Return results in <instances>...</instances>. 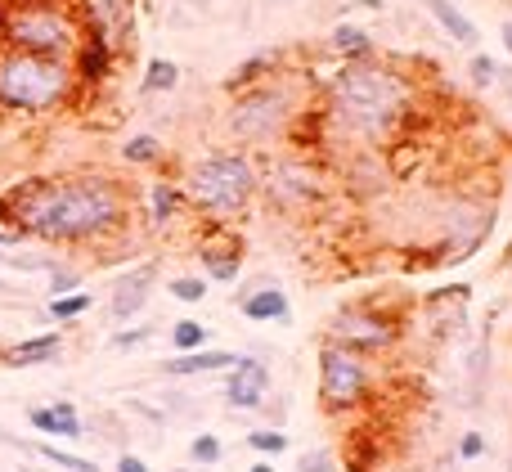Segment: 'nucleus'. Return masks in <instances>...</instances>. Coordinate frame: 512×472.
<instances>
[{
	"instance_id": "17",
	"label": "nucleus",
	"mask_w": 512,
	"mask_h": 472,
	"mask_svg": "<svg viewBox=\"0 0 512 472\" xmlns=\"http://www.w3.org/2000/svg\"><path fill=\"white\" fill-rule=\"evenodd\" d=\"M427 5V14L441 23V32L450 36L454 45H463V50H477V41H481V32H477V23H472L468 14H463L454 0H423Z\"/></svg>"
},
{
	"instance_id": "38",
	"label": "nucleus",
	"mask_w": 512,
	"mask_h": 472,
	"mask_svg": "<svg viewBox=\"0 0 512 472\" xmlns=\"http://www.w3.org/2000/svg\"><path fill=\"white\" fill-rule=\"evenodd\" d=\"M499 41H504V50L512 54V18H508V23H504V27H499Z\"/></svg>"
},
{
	"instance_id": "4",
	"label": "nucleus",
	"mask_w": 512,
	"mask_h": 472,
	"mask_svg": "<svg viewBox=\"0 0 512 472\" xmlns=\"http://www.w3.org/2000/svg\"><path fill=\"white\" fill-rule=\"evenodd\" d=\"M180 189H185L189 207L216 216V221H234L261 194V171H256V162L243 149H216L207 158L189 162Z\"/></svg>"
},
{
	"instance_id": "16",
	"label": "nucleus",
	"mask_w": 512,
	"mask_h": 472,
	"mask_svg": "<svg viewBox=\"0 0 512 472\" xmlns=\"http://www.w3.org/2000/svg\"><path fill=\"white\" fill-rule=\"evenodd\" d=\"M27 423H32L41 437H63V441H81V432H86L72 401H54V405H45V410H32Z\"/></svg>"
},
{
	"instance_id": "19",
	"label": "nucleus",
	"mask_w": 512,
	"mask_h": 472,
	"mask_svg": "<svg viewBox=\"0 0 512 472\" xmlns=\"http://www.w3.org/2000/svg\"><path fill=\"white\" fill-rule=\"evenodd\" d=\"M274 72H279V54H274V50H261V54H252V59H243L239 68L225 77V90H230V95H243V90H252V86H261V81H270Z\"/></svg>"
},
{
	"instance_id": "25",
	"label": "nucleus",
	"mask_w": 512,
	"mask_h": 472,
	"mask_svg": "<svg viewBox=\"0 0 512 472\" xmlns=\"http://www.w3.org/2000/svg\"><path fill=\"white\" fill-rule=\"evenodd\" d=\"M90 306H95V293H63V297H50V306H45V311H50V320H59V324H72V320H81V315L90 311Z\"/></svg>"
},
{
	"instance_id": "1",
	"label": "nucleus",
	"mask_w": 512,
	"mask_h": 472,
	"mask_svg": "<svg viewBox=\"0 0 512 472\" xmlns=\"http://www.w3.org/2000/svg\"><path fill=\"white\" fill-rule=\"evenodd\" d=\"M0 221L45 243H108L131 225V189L104 171L23 180L0 194Z\"/></svg>"
},
{
	"instance_id": "11",
	"label": "nucleus",
	"mask_w": 512,
	"mask_h": 472,
	"mask_svg": "<svg viewBox=\"0 0 512 472\" xmlns=\"http://www.w3.org/2000/svg\"><path fill=\"white\" fill-rule=\"evenodd\" d=\"M265 396H270V365H261V360H252V356H239V365L225 378V401H230L234 410H261Z\"/></svg>"
},
{
	"instance_id": "31",
	"label": "nucleus",
	"mask_w": 512,
	"mask_h": 472,
	"mask_svg": "<svg viewBox=\"0 0 512 472\" xmlns=\"http://www.w3.org/2000/svg\"><path fill=\"white\" fill-rule=\"evenodd\" d=\"M77 288H81V270H72V266H54L50 270V297L77 293Z\"/></svg>"
},
{
	"instance_id": "23",
	"label": "nucleus",
	"mask_w": 512,
	"mask_h": 472,
	"mask_svg": "<svg viewBox=\"0 0 512 472\" xmlns=\"http://www.w3.org/2000/svg\"><path fill=\"white\" fill-rule=\"evenodd\" d=\"M176 86H180V63L149 59V68H144V95H171Z\"/></svg>"
},
{
	"instance_id": "29",
	"label": "nucleus",
	"mask_w": 512,
	"mask_h": 472,
	"mask_svg": "<svg viewBox=\"0 0 512 472\" xmlns=\"http://www.w3.org/2000/svg\"><path fill=\"white\" fill-rule=\"evenodd\" d=\"M221 441L212 437V432H203V437H194L189 441V459H194V464H203V468H212V464H221Z\"/></svg>"
},
{
	"instance_id": "18",
	"label": "nucleus",
	"mask_w": 512,
	"mask_h": 472,
	"mask_svg": "<svg viewBox=\"0 0 512 472\" xmlns=\"http://www.w3.org/2000/svg\"><path fill=\"white\" fill-rule=\"evenodd\" d=\"M63 351V333L54 329V333H36V338H23V342H14L9 347V365L14 369H32V365H50L54 356Z\"/></svg>"
},
{
	"instance_id": "13",
	"label": "nucleus",
	"mask_w": 512,
	"mask_h": 472,
	"mask_svg": "<svg viewBox=\"0 0 512 472\" xmlns=\"http://www.w3.org/2000/svg\"><path fill=\"white\" fill-rule=\"evenodd\" d=\"M239 315L252 324H288L292 320V306H288V293L279 284H261L252 293L239 297Z\"/></svg>"
},
{
	"instance_id": "15",
	"label": "nucleus",
	"mask_w": 512,
	"mask_h": 472,
	"mask_svg": "<svg viewBox=\"0 0 512 472\" xmlns=\"http://www.w3.org/2000/svg\"><path fill=\"white\" fill-rule=\"evenodd\" d=\"M239 356L234 351H185V356L162 360V374L167 378H194V374H221V369H234Z\"/></svg>"
},
{
	"instance_id": "27",
	"label": "nucleus",
	"mask_w": 512,
	"mask_h": 472,
	"mask_svg": "<svg viewBox=\"0 0 512 472\" xmlns=\"http://www.w3.org/2000/svg\"><path fill=\"white\" fill-rule=\"evenodd\" d=\"M27 450H32V455H41L50 468H63V472H99L90 459H77V455H68V450H54L50 441H32Z\"/></svg>"
},
{
	"instance_id": "41",
	"label": "nucleus",
	"mask_w": 512,
	"mask_h": 472,
	"mask_svg": "<svg viewBox=\"0 0 512 472\" xmlns=\"http://www.w3.org/2000/svg\"><path fill=\"white\" fill-rule=\"evenodd\" d=\"M18 472H41V468H18Z\"/></svg>"
},
{
	"instance_id": "24",
	"label": "nucleus",
	"mask_w": 512,
	"mask_h": 472,
	"mask_svg": "<svg viewBox=\"0 0 512 472\" xmlns=\"http://www.w3.org/2000/svg\"><path fill=\"white\" fill-rule=\"evenodd\" d=\"M162 140L158 135H131V140L122 144V162H131V167H158L162 162Z\"/></svg>"
},
{
	"instance_id": "30",
	"label": "nucleus",
	"mask_w": 512,
	"mask_h": 472,
	"mask_svg": "<svg viewBox=\"0 0 512 472\" xmlns=\"http://www.w3.org/2000/svg\"><path fill=\"white\" fill-rule=\"evenodd\" d=\"M248 446L274 459V455H283V450H288V437H283L279 428H261V432H252V437H248Z\"/></svg>"
},
{
	"instance_id": "22",
	"label": "nucleus",
	"mask_w": 512,
	"mask_h": 472,
	"mask_svg": "<svg viewBox=\"0 0 512 472\" xmlns=\"http://www.w3.org/2000/svg\"><path fill=\"white\" fill-rule=\"evenodd\" d=\"M180 207H185V189H180L176 180H153L149 185V221L153 225H171Z\"/></svg>"
},
{
	"instance_id": "37",
	"label": "nucleus",
	"mask_w": 512,
	"mask_h": 472,
	"mask_svg": "<svg viewBox=\"0 0 512 472\" xmlns=\"http://www.w3.org/2000/svg\"><path fill=\"white\" fill-rule=\"evenodd\" d=\"M117 472H149V464H144L140 455H122L117 459Z\"/></svg>"
},
{
	"instance_id": "40",
	"label": "nucleus",
	"mask_w": 512,
	"mask_h": 472,
	"mask_svg": "<svg viewBox=\"0 0 512 472\" xmlns=\"http://www.w3.org/2000/svg\"><path fill=\"white\" fill-rule=\"evenodd\" d=\"M499 81H504V86H508V95H512V72H499Z\"/></svg>"
},
{
	"instance_id": "10",
	"label": "nucleus",
	"mask_w": 512,
	"mask_h": 472,
	"mask_svg": "<svg viewBox=\"0 0 512 472\" xmlns=\"http://www.w3.org/2000/svg\"><path fill=\"white\" fill-rule=\"evenodd\" d=\"M153 284H158V261H149V266H140V270H126V275L113 284V297H108V315H113L117 324H122V320H135V315L149 306Z\"/></svg>"
},
{
	"instance_id": "39",
	"label": "nucleus",
	"mask_w": 512,
	"mask_h": 472,
	"mask_svg": "<svg viewBox=\"0 0 512 472\" xmlns=\"http://www.w3.org/2000/svg\"><path fill=\"white\" fill-rule=\"evenodd\" d=\"M248 472H274V464H265V459H261V464H252Z\"/></svg>"
},
{
	"instance_id": "8",
	"label": "nucleus",
	"mask_w": 512,
	"mask_h": 472,
	"mask_svg": "<svg viewBox=\"0 0 512 472\" xmlns=\"http://www.w3.org/2000/svg\"><path fill=\"white\" fill-rule=\"evenodd\" d=\"M328 342H342V347L360 351V356H378V351H391L400 342V324L378 306L351 302L328 320Z\"/></svg>"
},
{
	"instance_id": "2",
	"label": "nucleus",
	"mask_w": 512,
	"mask_h": 472,
	"mask_svg": "<svg viewBox=\"0 0 512 472\" xmlns=\"http://www.w3.org/2000/svg\"><path fill=\"white\" fill-rule=\"evenodd\" d=\"M328 122L360 144H382L414 117L418 90L400 68L382 63L378 54L360 63H342L324 86Z\"/></svg>"
},
{
	"instance_id": "33",
	"label": "nucleus",
	"mask_w": 512,
	"mask_h": 472,
	"mask_svg": "<svg viewBox=\"0 0 512 472\" xmlns=\"http://www.w3.org/2000/svg\"><path fill=\"white\" fill-rule=\"evenodd\" d=\"M149 338H153V329L144 324V329H122V333H113V338H108V347H113V351H131V347H140V342H149Z\"/></svg>"
},
{
	"instance_id": "28",
	"label": "nucleus",
	"mask_w": 512,
	"mask_h": 472,
	"mask_svg": "<svg viewBox=\"0 0 512 472\" xmlns=\"http://www.w3.org/2000/svg\"><path fill=\"white\" fill-rule=\"evenodd\" d=\"M171 297H176V302H185V306H198L207 297V279H198V275L171 279Z\"/></svg>"
},
{
	"instance_id": "6",
	"label": "nucleus",
	"mask_w": 512,
	"mask_h": 472,
	"mask_svg": "<svg viewBox=\"0 0 512 472\" xmlns=\"http://www.w3.org/2000/svg\"><path fill=\"white\" fill-rule=\"evenodd\" d=\"M292 122H297V95H292V81L283 77H270L261 86L243 90L230 104V135L243 144L279 140Z\"/></svg>"
},
{
	"instance_id": "34",
	"label": "nucleus",
	"mask_w": 512,
	"mask_h": 472,
	"mask_svg": "<svg viewBox=\"0 0 512 472\" xmlns=\"http://www.w3.org/2000/svg\"><path fill=\"white\" fill-rule=\"evenodd\" d=\"M297 472H333V455L328 450H310L297 459Z\"/></svg>"
},
{
	"instance_id": "12",
	"label": "nucleus",
	"mask_w": 512,
	"mask_h": 472,
	"mask_svg": "<svg viewBox=\"0 0 512 472\" xmlns=\"http://www.w3.org/2000/svg\"><path fill=\"white\" fill-rule=\"evenodd\" d=\"M72 72H77V86H99L113 72V41L99 32H86V41L72 54Z\"/></svg>"
},
{
	"instance_id": "7",
	"label": "nucleus",
	"mask_w": 512,
	"mask_h": 472,
	"mask_svg": "<svg viewBox=\"0 0 512 472\" xmlns=\"http://www.w3.org/2000/svg\"><path fill=\"white\" fill-rule=\"evenodd\" d=\"M373 387V365L369 356L342 347V342H324L319 347V401L324 410H351L369 396Z\"/></svg>"
},
{
	"instance_id": "35",
	"label": "nucleus",
	"mask_w": 512,
	"mask_h": 472,
	"mask_svg": "<svg viewBox=\"0 0 512 472\" xmlns=\"http://www.w3.org/2000/svg\"><path fill=\"white\" fill-rule=\"evenodd\" d=\"M481 455H486V437H481V432H463L459 459H481Z\"/></svg>"
},
{
	"instance_id": "36",
	"label": "nucleus",
	"mask_w": 512,
	"mask_h": 472,
	"mask_svg": "<svg viewBox=\"0 0 512 472\" xmlns=\"http://www.w3.org/2000/svg\"><path fill=\"white\" fill-rule=\"evenodd\" d=\"M0 293H5V297L23 293V279H14V275H9V270H5V261H0Z\"/></svg>"
},
{
	"instance_id": "26",
	"label": "nucleus",
	"mask_w": 512,
	"mask_h": 472,
	"mask_svg": "<svg viewBox=\"0 0 512 472\" xmlns=\"http://www.w3.org/2000/svg\"><path fill=\"white\" fill-rule=\"evenodd\" d=\"M207 324H198V320H180V324H171V347H176V356H185V351H203L207 347Z\"/></svg>"
},
{
	"instance_id": "20",
	"label": "nucleus",
	"mask_w": 512,
	"mask_h": 472,
	"mask_svg": "<svg viewBox=\"0 0 512 472\" xmlns=\"http://www.w3.org/2000/svg\"><path fill=\"white\" fill-rule=\"evenodd\" d=\"M77 14L86 23V32H99L113 41V32L126 23V0H81Z\"/></svg>"
},
{
	"instance_id": "9",
	"label": "nucleus",
	"mask_w": 512,
	"mask_h": 472,
	"mask_svg": "<svg viewBox=\"0 0 512 472\" xmlns=\"http://www.w3.org/2000/svg\"><path fill=\"white\" fill-rule=\"evenodd\" d=\"M261 194H265V203H274L279 212H301V207H310L324 194V176H319V167L310 158L288 153V158L270 162V171L261 176Z\"/></svg>"
},
{
	"instance_id": "32",
	"label": "nucleus",
	"mask_w": 512,
	"mask_h": 472,
	"mask_svg": "<svg viewBox=\"0 0 512 472\" xmlns=\"http://www.w3.org/2000/svg\"><path fill=\"white\" fill-rule=\"evenodd\" d=\"M468 72H472V81H477V86H495L499 81V63L490 59V54H472V63H468Z\"/></svg>"
},
{
	"instance_id": "21",
	"label": "nucleus",
	"mask_w": 512,
	"mask_h": 472,
	"mask_svg": "<svg viewBox=\"0 0 512 472\" xmlns=\"http://www.w3.org/2000/svg\"><path fill=\"white\" fill-rule=\"evenodd\" d=\"M328 45L342 54V63H360V59H373V54H378L373 36L364 32V27H351V23H337L333 36H328Z\"/></svg>"
},
{
	"instance_id": "5",
	"label": "nucleus",
	"mask_w": 512,
	"mask_h": 472,
	"mask_svg": "<svg viewBox=\"0 0 512 472\" xmlns=\"http://www.w3.org/2000/svg\"><path fill=\"white\" fill-rule=\"evenodd\" d=\"M77 72L72 63L41 59V54L0 50V108L18 117L59 113L77 99Z\"/></svg>"
},
{
	"instance_id": "3",
	"label": "nucleus",
	"mask_w": 512,
	"mask_h": 472,
	"mask_svg": "<svg viewBox=\"0 0 512 472\" xmlns=\"http://www.w3.org/2000/svg\"><path fill=\"white\" fill-rule=\"evenodd\" d=\"M81 41H86V23L68 0H9V5H0V50L72 63Z\"/></svg>"
},
{
	"instance_id": "14",
	"label": "nucleus",
	"mask_w": 512,
	"mask_h": 472,
	"mask_svg": "<svg viewBox=\"0 0 512 472\" xmlns=\"http://www.w3.org/2000/svg\"><path fill=\"white\" fill-rule=\"evenodd\" d=\"M198 257H203L207 279H216V284H234V279L243 275V248H239V239H234V234H225V243L203 239Z\"/></svg>"
},
{
	"instance_id": "42",
	"label": "nucleus",
	"mask_w": 512,
	"mask_h": 472,
	"mask_svg": "<svg viewBox=\"0 0 512 472\" xmlns=\"http://www.w3.org/2000/svg\"><path fill=\"white\" fill-rule=\"evenodd\" d=\"M171 472H189V468H171Z\"/></svg>"
}]
</instances>
